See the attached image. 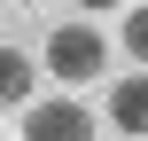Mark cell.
Returning <instances> with one entry per match:
<instances>
[{"label": "cell", "instance_id": "1", "mask_svg": "<svg viewBox=\"0 0 148 141\" xmlns=\"http://www.w3.org/2000/svg\"><path fill=\"white\" fill-rule=\"evenodd\" d=\"M39 63H47L62 86H86V78H101L109 39H101L94 24H55V31H47V47H39Z\"/></svg>", "mask_w": 148, "mask_h": 141}, {"label": "cell", "instance_id": "2", "mask_svg": "<svg viewBox=\"0 0 148 141\" xmlns=\"http://www.w3.org/2000/svg\"><path fill=\"white\" fill-rule=\"evenodd\" d=\"M23 141H94L86 102H23Z\"/></svg>", "mask_w": 148, "mask_h": 141}, {"label": "cell", "instance_id": "3", "mask_svg": "<svg viewBox=\"0 0 148 141\" xmlns=\"http://www.w3.org/2000/svg\"><path fill=\"white\" fill-rule=\"evenodd\" d=\"M109 126H117V133H133V141L148 133V71H133V78H117V86H109Z\"/></svg>", "mask_w": 148, "mask_h": 141}, {"label": "cell", "instance_id": "4", "mask_svg": "<svg viewBox=\"0 0 148 141\" xmlns=\"http://www.w3.org/2000/svg\"><path fill=\"white\" fill-rule=\"evenodd\" d=\"M31 78H39V63H31L23 47H0V110L31 102Z\"/></svg>", "mask_w": 148, "mask_h": 141}, {"label": "cell", "instance_id": "5", "mask_svg": "<svg viewBox=\"0 0 148 141\" xmlns=\"http://www.w3.org/2000/svg\"><path fill=\"white\" fill-rule=\"evenodd\" d=\"M125 55L148 63V0H140V8H125Z\"/></svg>", "mask_w": 148, "mask_h": 141}, {"label": "cell", "instance_id": "6", "mask_svg": "<svg viewBox=\"0 0 148 141\" xmlns=\"http://www.w3.org/2000/svg\"><path fill=\"white\" fill-rule=\"evenodd\" d=\"M78 8H86V16H94V8H117V0H78Z\"/></svg>", "mask_w": 148, "mask_h": 141}, {"label": "cell", "instance_id": "7", "mask_svg": "<svg viewBox=\"0 0 148 141\" xmlns=\"http://www.w3.org/2000/svg\"><path fill=\"white\" fill-rule=\"evenodd\" d=\"M16 8H31V0H16Z\"/></svg>", "mask_w": 148, "mask_h": 141}, {"label": "cell", "instance_id": "8", "mask_svg": "<svg viewBox=\"0 0 148 141\" xmlns=\"http://www.w3.org/2000/svg\"><path fill=\"white\" fill-rule=\"evenodd\" d=\"M0 141H8V133H0Z\"/></svg>", "mask_w": 148, "mask_h": 141}]
</instances>
